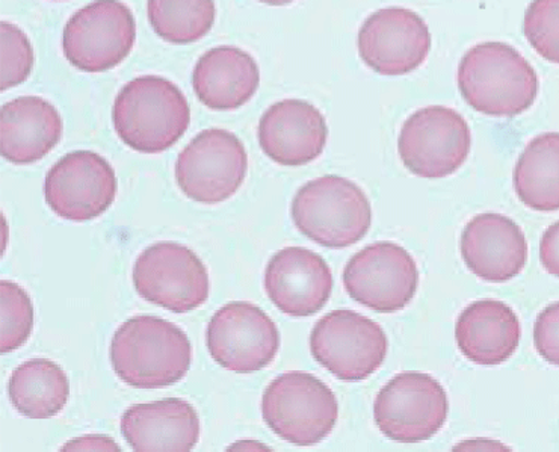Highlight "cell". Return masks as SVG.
Listing matches in <instances>:
<instances>
[{"instance_id":"cell-1","label":"cell","mask_w":559,"mask_h":452,"mask_svg":"<svg viewBox=\"0 0 559 452\" xmlns=\"http://www.w3.org/2000/svg\"><path fill=\"white\" fill-rule=\"evenodd\" d=\"M109 357L114 372L129 386L159 389L185 379L192 348L187 334L173 322L140 314L117 329Z\"/></svg>"},{"instance_id":"cell-2","label":"cell","mask_w":559,"mask_h":452,"mask_svg":"<svg viewBox=\"0 0 559 452\" xmlns=\"http://www.w3.org/2000/svg\"><path fill=\"white\" fill-rule=\"evenodd\" d=\"M459 88L475 111L514 117L534 105L538 74L513 46L487 41L468 49L459 66Z\"/></svg>"},{"instance_id":"cell-3","label":"cell","mask_w":559,"mask_h":452,"mask_svg":"<svg viewBox=\"0 0 559 452\" xmlns=\"http://www.w3.org/2000/svg\"><path fill=\"white\" fill-rule=\"evenodd\" d=\"M114 129L132 151H168L185 135L191 109L179 86L168 79L141 76L118 93L112 109Z\"/></svg>"},{"instance_id":"cell-4","label":"cell","mask_w":559,"mask_h":452,"mask_svg":"<svg viewBox=\"0 0 559 452\" xmlns=\"http://www.w3.org/2000/svg\"><path fill=\"white\" fill-rule=\"evenodd\" d=\"M290 214L295 227L326 249H346L361 241L372 223L364 190L341 176H322L299 188Z\"/></svg>"},{"instance_id":"cell-5","label":"cell","mask_w":559,"mask_h":452,"mask_svg":"<svg viewBox=\"0 0 559 452\" xmlns=\"http://www.w3.org/2000/svg\"><path fill=\"white\" fill-rule=\"evenodd\" d=\"M262 416L266 426L297 447H313L336 427L338 404L332 389L309 372L282 373L265 389Z\"/></svg>"},{"instance_id":"cell-6","label":"cell","mask_w":559,"mask_h":452,"mask_svg":"<svg viewBox=\"0 0 559 452\" xmlns=\"http://www.w3.org/2000/svg\"><path fill=\"white\" fill-rule=\"evenodd\" d=\"M389 341L378 322L354 310L326 313L310 334L314 360L342 381H364L388 356Z\"/></svg>"},{"instance_id":"cell-7","label":"cell","mask_w":559,"mask_h":452,"mask_svg":"<svg viewBox=\"0 0 559 452\" xmlns=\"http://www.w3.org/2000/svg\"><path fill=\"white\" fill-rule=\"evenodd\" d=\"M472 133L462 114L447 106L432 105L408 117L397 152L412 175L443 179L454 175L467 160Z\"/></svg>"},{"instance_id":"cell-8","label":"cell","mask_w":559,"mask_h":452,"mask_svg":"<svg viewBox=\"0 0 559 452\" xmlns=\"http://www.w3.org/2000/svg\"><path fill=\"white\" fill-rule=\"evenodd\" d=\"M449 401L442 384L423 372H401L373 403V419L385 438L419 443L435 438L447 423Z\"/></svg>"},{"instance_id":"cell-9","label":"cell","mask_w":559,"mask_h":452,"mask_svg":"<svg viewBox=\"0 0 559 452\" xmlns=\"http://www.w3.org/2000/svg\"><path fill=\"white\" fill-rule=\"evenodd\" d=\"M135 38V19L123 2L96 0L67 22L62 50L67 61L81 72L102 73L129 57Z\"/></svg>"},{"instance_id":"cell-10","label":"cell","mask_w":559,"mask_h":452,"mask_svg":"<svg viewBox=\"0 0 559 452\" xmlns=\"http://www.w3.org/2000/svg\"><path fill=\"white\" fill-rule=\"evenodd\" d=\"M132 277L141 298L175 313L200 308L211 290L202 259L176 242H156L145 249L138 255Z\"/></svg>"},{"instance_id":"cell-11","label":"cell","mask_w":559,"mask_h":452,"mask_svg":"<svg viewBox=\"0 0 559 452\" xmlns=\"http://www.w3.org/2000/svg\"><path fill=\"white\" fill-rule=\"evenodd\" d=\"M247 168L246 147L235 133L206 129L177 157L176 180L188 199L218 204L241 188Z\"/></svg>"},{"instance_id":"cell-12","label":"cell","mask_w":559,"mask_h":452,"mask_svg":"<svg viewBox=\"0 0 559 452\" xmlns=\"http://www.w3.org/2000/svg\"><path fill=\"white\" fill-rule=\"evenodd\" d=\"M346 293L378 313L400 312L415 298L419 270L413 255L395 242H376L354 254L344 271Z\"/></svg>"},{"instance_id":"cell-13","label":"cell","mask_w":559,"mask_h":452,"mask_svg":"<svg viewBox=\"0 0 559 452\" xmlns=\"http://www.w3.org/2000/svg\"><path fill=\"white\" fill-rule=\"evenodd\" d=\"M206 344L212 359L227 371L251 373L273 364L280 348V333L261 308L234 301L212 317Z\"/></svg>"},{"instance_id":"cell-14","label":"cell","mask_w":559,"mask_h":452,"mask_svg":"<svg viewBox=\"0 0 559 452\" xmlns=\"http://www.w3.org/2000/svg\"><path fill=\"white\" fill-rule=\"evenodd\" d=\"M117 177L104 156L69 153L47 173L45 197L50 210L73 223L92 222L112 206Z\"/></svg>"},{"instance_id":"cell-15","label":"cell","mask_w":559,"mask_h":452,"mask_svg":"<svg viewBox=\"0 0 559 452\" xmlns=\"http://www.w3.org/2000/svg\"><path fill=\"white\" fill-rule=\"evenodd\" d=\"M357 45L360 58L373 72L404 76L424 64L431 50V33L415 11L383 8L365 20Z\"/></svg>"},{"instance_id":"cell-16","label":"cell","mask_w":559,"mask_h":452,"mask_svg":"<svg viewBox=\"0 0 559 452\" xmlns=\"http://www.w3.org/2000/svg\"><path fill=\"white\" fill-rule=\"evenodd\" d=\"M265 289L280 312L293 318L312 317L332 297V270L314 251L286 247L267 262Z\"/></svg>"},{"instance_id":"cell-17","label":"cell","mask_w":559,"mask_h":452,"mask_svg":"<svg viewBox=\"0 0 559 452\" xmlns=\"http://www.w3.org/2000/svg\"><path fill=\"white\" fill-rule=\"evenodd\" d=\"M258 135L263 153L275 164L301 167L324 152L329 126L317 106L286 98L266 109Z\"/></svg>"},{"instance_id":"cell-18","label":"cell","mask_w":559,"mask_h":452,"mask_svg":"<svg viewBox=\"0 0 559 452\" xmlns=\"http://www.w3.org/2000/svg\"><path fill=\"white\" fill-rule=\"evenodd\" d=\"M462 255L467 269L484 282L513 281L526 265L525 234L506 215H476L464 227Z\"/></svg>"},{"instance_id":"cell-19","label":"cell","mask_w":559,"mask_h":452,"mask_svg":"<svg viewBox=\"0 0 559 452\" xmlns=\"http://www.w3.org/2000/svg\"><path fill=\"white\" fill-rule=\"evenodd\" d=\"M121 432L135 452H189L200 439V419L188 401L135 404L121 416Z\"/></svg>"},{"instance_id":"cell-20","label":"cell","mask_w":559,"mask_h":452,"mask_svg":"<svg viewBox=\"0 0 559 452\" xmlns=\"http://www.w3.org/2000/svg\"><path fill=\"white\" fill-rule=\"evenodd\" d=\"M61 136V116L45 98L19 97L0 109V152L8 163H37L57 147Z\"/></svg>"},{"instance_id":"cell-21","label":"cell","mask_w":559,"mask_h":452,"mask_svg":"<svg viewBox=\"0 0 559 452\" xmlns=\"http://www.w3.org/2000/svg\"><path fill=\"white\" fill-rule=\"evenodd\" d=\"M521 321L506 302H472L460 313L455 340L466 359L481 367H498L511 359L521 344Z\"/></svg>"},{"instance_id":"cell-22","label":"cell","mask_w":559,"mask_h":452,"mask_svg":"<svg viewBox=\"0 0 559 452\" xmlns=\"http://www.w3.org/2000/svg\"><path fill=\"white\" fill-rule=\"evenodd\" d=\"M261 72L254 58L238 47L209 50L195 64L192 85L212 111H235L258 92Z\"/></svg>"},{"instance_id":"cell-23","label":"cell","mask_w":559,"mask_h":452,"mask_svg":"<svg viewBox=\"0 0 559 452\" xmlns=\"http://www.w3.org/2000/svg\"><path fill=\"white\" fill-rule=\"evenodd\" d=\"M8 396L15 411L25 418L49 419L64 411L70 383L67 373L55 361L27 360L11 373Z\"/></svg>"},{"instance_id":"cell-24","label":"cell","mask_w":559,"mask_h":452,"mask_svg":"<svg viewBox=\"0 0 559 452\" xmlns=\"http://www.w3.org/2000/svg\"><path fill=\"white\" fill-rule=\"evenodd\" d=\"M514 190L521 202L538 212L559 211V133L535 136L514 168Z\"/></svg>"},{"instance_id":"cell-25","label":"cell","mask_w":559,"mask_h":452,"mask_svg":"<svg viewBox=\"0 0 559 452\" xmlns=\"http://www.w3.org/2000/svg\"><path fill=\"white\" fill-rule=\"evenodd\" d=\"M153 31L173 45H189L206 37L215 23L214 0H148Z\"/></svg>"},{"instance_id":"cell-26","label":"cell","mask_w":559,"mask_h":452,"mask_svg":"<svg viewBox=\"0 0 559 452\" xmlns=\"http://www.w3.org/2000/svg\"><path fill=\"white\" fill-rule=\"evenodd\" d=\"M2 333L0 353L10 354L23 347L34 329V306L25 289L13 282H0Z\"/></svg>"},{"instance_id":"cell-27","label":"cell","mask_w":559,"mask_h":452,"mask_svg":"<svg viewBox=\"0 0 559 452\" xmlns=\"http://www.w3.org/2000/svg\"><path fill=\"white\" fill-rule=\"evenodd\" d=\"M523 33L535 52L559 64V0H533L526 10Z\"/></svg>"},{"instance_id":"cell-28","label":"cell","mask_w":559,"mask_h":452,"mask_svg":"<svg viewBox=\"0 0 559 452\" xmlns=\"http://www.w3.org/2000/svg\"><path fill=\"white\" fill-rule=\"evenodd\" d=\"M2 79L0 88L2 92L23 84L34 67V50L29 38L20 27L11 23L2 22Z\"/></svg>"},{"instance_id":"cell-29","label":"cell","mask_w":559,"mask_h":452,"mask_svg":"<svg viewBox=\"0 0 559 452\" xmlns=\"http://www.w3.org/2000/svg\"><path fill=\"white\" fill-rule=\"evenodd\" d=\"M534 345L547 364L559 367V301L538 314L534 325Z\"/></svg>"},{"instance_id":"cell-30","label":"cell","mask_w":559,"mask_h":452,"mask_svg":"<svg viewBox=\"0 0 559 452\" xmlns=\"http://www.w3.org/2000/svg\"><path fill=\"white\" fill-rule=\"evenodd\" d=\"M540 261L547 273L559 277V222L552 224L543 235Z\"/></svg>"},{"instance_id":"cell-31","label":"cell","mask_w":559,"mask_h":452,"mask_svg":"<svg viewBox=\"0 0 559 452\" xmlns=\"http://www.w3.org/2000/svg\"><path fill=\"white\" fill-rule=\"evenodd\" d=\"M61 451H121L120 447L106 436H84L62 447Z\"/></svg>"},{"instance_id":"cell-32","label":"cell","mask_w":559,"mask_h":452,"mask_svg":"<svg viewBox=\"0 0 559 452\" xmlns=\"http://www.w3.org/2000/svg\"><path fill=\"white\" fill-rule=\"evenodd\" d=\"M259 2L265 3V5L271 7H285L289 5V3L295 2V0H259Z\"/></svg>"},{"instance_id":"cell-33","label":"cell","mask_w":559,"mask_h":452,"mask_svg":"<svg viewBox=\"0 0 559 452\" xmlns=\"http://www.w3.org/2000/svg\"><path fill=\"white\" fill-rule=\"evenodd\" d=\"M52 2H64V0H52Z\"/></svg>"}]
</instances>
